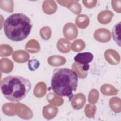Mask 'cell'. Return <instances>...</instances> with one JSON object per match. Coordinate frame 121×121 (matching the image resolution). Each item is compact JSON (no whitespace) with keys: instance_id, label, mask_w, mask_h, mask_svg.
Returning <instances> with one entry per match:
<instances>
[{"instance_id":"7","label":"cell","mask_w":121,"mask_h":121,"mask_svg":"<svg viewBox=\"0 0 121 121\" xmlns=\"http://www.w3.org/2000/svg\"><path fill=\"white\" fill-rule=\"evenodd\" d=\"M82 68L84 71H87L89 69V65L88 64L83 65Z\"/></svg>"},{"instance_id":"5","label":"cell","mask_w":121,"mask_h":121,"mask_svg":"<svg viewBox=\"0 0 121 121\" xmlns=\"http://www.w3.org/2000/svg\"><path fill=\"white\" fill-rule=\"evenodd\" d=\"M121 22L120 21L117 23L113 26L112 31V35L114 41L119 46H121Z\"/></svg>"},{"instance_id":"1","label":"cell","mask_w":121,"mask_h":121,"mask_svg":"<svg viewBox=\"0 0 121 121\" xmlns=\"http://www.w3.org/2000/svg\"><path fill=\"white\" fill-rule=\"evenodd\" d=\"M78 81V75L73 69L67 68H56L53 72L51 87L56 95L67 97L70 101L74 96L73 92L77 89Z\"/></svg>"},{"instance_id":"3","label":"cell","mask_w":121,"mask_h":121,"mask_svg":"<svg viewBox=\"0 0 121 121\" xmlns=\"http://www.w3.org/2000/svg\"><path fill=\"white\" fill-rule=\"evenodd\" d=\"M31 87L29 80L20 76H6L0 83V90L3 96L12 102L21 101L27 95Z\"/></svg>"},{"instance_id":"4","label":"cell","mask_w":121,"mask_h":121,"mask_svg":"<svg viewBox=\"0 0 121 121\" xmlns=\"http://www.w3.org/2000/svg\"><path fill=\"white\" fill-rule=\"evenodd\" d=\"M94 59V55L90 52H83L77 53L74 57L75 62L80 64H87L91 62Z\"/></svg>"},{"instance_id":"6","label":"cell","mask_w":121,"mask_h":121,"mask_svg":"<svg viewBox=\"0 0 121 121\" xmlns=\"http://www.w3.org/2000/svg\"><path fill=\"white\" fill-rule=\"evenodd\" d=\"M40 65V62L36 59H31L28 60V69L30 71H33L38 69Z\"/></svg>"},{"instance_id":"2","label":"cell","mask_w":121,"mask_h":121,"mask_svg":"<svg viewBox=\"0 0 121 121\" xmlns=\"http://www.w3.org/2000/svg\"><path fill=\"white\" fill-rule=\"evenodd\" d=\"M32 27L30 18L22 13L10 15L3 24L5 35L13 42H20L26 39L30 34Z\"/></svg>"}]
</instances>
